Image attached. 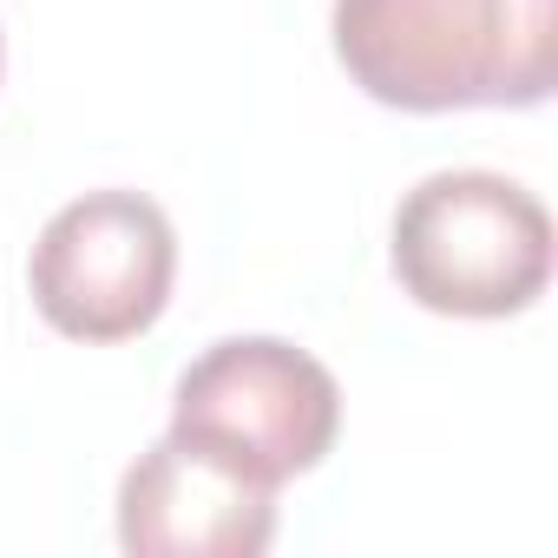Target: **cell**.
Listing matches in <instances>:
<instances>
[{"mask_svg":"<svg viewBox=\"0 0 558 558\" xmlns=\"http://www.w3.org/2000/svg\"><path fill=\"white\" fill-rule=\"evenodd\" d=\"M276 538V486L197 434H165L119 480L132 558H256Z\"/></svg>","mask_w":558,"mask_h":558,"instance_id":"5","label":"cell"},{"mask_svg":"<svg viewBox=\"0 0 558 558\" xmlns=\"http://www.w3.org/2000/svg\"><path fill=\"white\" fill-rule=\"evenodd\" d=\"M395 276L434 316H519L551 283V217L506 171H434L395 210Z\"/></svg>","mask_w":558,"mask_h":558,"instance_id":"2","label":"cell"},{"mask_svg":"<svg viewBox=\"0 0 558 558\" xmlns=\"http://www.w3.org/2000/svg\"><path fill=\"white\" fill-rule=\"evenodd\" d=\"M342 73L401 112L538 106L551 93L558 0H336Z\"/></svg>","mask_w":558,"mask_h":558,"instance_id":"1","label":"cell"},{"mask_svg":"<svg viewBox=\"0 0 558 558\" xmlns=\"http://www.w3.org/2000/svg\"><path fill=\"white\" fill-rule=\"evenodd\" d=\"M171 276V217L145 191H86L47 217L27 263V290L34 310L73 342H132L165 316Z\"/></svg>","mask_w":558,"mask_h":558,"instance_id":"4","label":"cell"},{"mask_svg":"<svg viewBox=\"0 0 558 558\" xmlns=\"http://www.w3.org/2000/svg\"><path fill=\"white\" fill-rule=\"evenodd\" d=\"M171 434H197L283 486L310 466L342 434V388L336 375L276 336H230L210 342L171 388Z\"/></svg>","mask_w":558,"mask_h":558,"instance_id":"3","label":"cell"}]
</instances>
